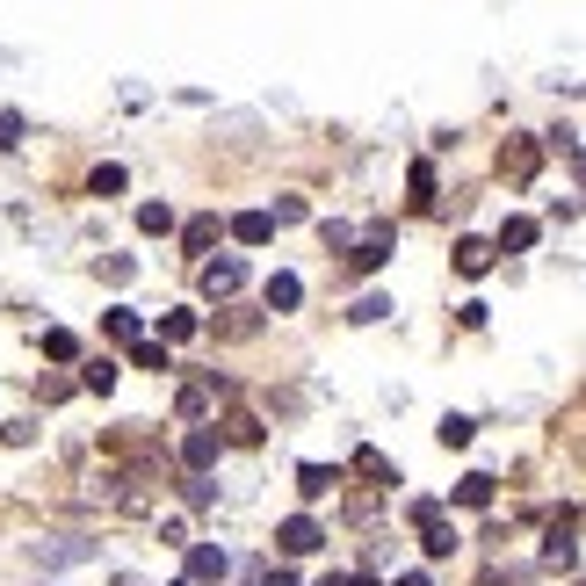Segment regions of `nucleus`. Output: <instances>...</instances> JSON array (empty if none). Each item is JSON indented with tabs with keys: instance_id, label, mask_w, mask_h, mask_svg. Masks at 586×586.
I'll list each match as a JSON object with an SVG mask.
<instances>
[{
	"instance_id": "1",
	"label": "nucleus",
	"mask_w": 586,
	"mask_h": 586,
	"mask_svg": "<svg viewBox=\"0 0 586 586\" xmlns=\"http://www.w3.org/2000/svg\"><path fill=\"white\" fill-rule=\"evenodd\" d=\"M543 565H558V572L579 565V507L550 514V529H543Z\"/></svg>"
},
{
	"instance_id": "2",
	"label": "nucleus",
	"mask_w": 586,
	"mask_h": 586,
	"mask_svg": "<svg viewBox=\"0 0 586 586\" xmlns=\"http://www.w3.org/2000/svg\"><path fill=\"white\" fill-rule=\"evenodd\" d=\"M196 283H203L210 304H232V297L246 290V261H232V254H225V261H203V268H196Z\"/></svg>"
},
{
	"instance_id": "3",
	"label": "nucleus",
	"mask_w": 586,
	"mask_h": 586,
	"mask_svg": "<svg viewBox=\"0 0 586 586\" xmlns=\"http://www.w3.org/2000/svg\"><path fill=\"white\" fill-rule=\"evenodd\" d=\"M391 246H398V232H391V225H369V232H355V246H348V268H355V275L384 268V261H391Z\"/></svg>"
},
{
	"instance_id": "4",
	"label": "nucleus",
	"mask_w": 586,
	"mask_h": 586,
	"mask_svg": "<svg viewBox=\"0 0 586 586\" xmlns=\"http://www.w3.org/2000/svg\"><path fill=\"white\" fill-rule=\"evenodd\" d=\"M225 456V442H218V427H189L181 435V471H203L210 478V464Z\"/></svg>"
},
{
	"instance_id": "5",
	"label": "nucleus",
	"mask_w": 586,
	"mask_h": 586,
	"mask_svg": "<svg viewBox=\"0 0 586 586\" xmlns=\"http://www.w3.org/2000/svg\"><path fill=\"white\" fill-rule=\"evenodd\" d=\"M275 543H283V558H312V550L326 543V529H319L312 514H290L283 529H275Z\"/></svg>"
},
{
	"instance_id": "6",
	"label": "nucleus",
	"mask_w": 586,
	"mask_h": 586,
	"mask_svg": "<svg viewBox=\"0 0 586 586\" xmlns=\"http://www.w3.org/2000/svg\"><path fill=\"white\" fill-rule=\"evenodd\" d=\"M536 167H543V145L536 138H507L500 145V174L507 181H536Z\"/></svg>"
},
{
	"instance_id": "7",
	"label": "nucleus",
	"mask_w": 586,
	"mask_h": 586,
	"mask_svg": "<svg viewBox=\"0 0 586 586\" xmlns=\"http://www.w3.org/2000/svg\"><path fill=\"white\" fill-rule=\"evenodd\" d=\"M232 572V558H225V543H189V579H210L218 586Z\"/></svg>"
},
{
	"instance_id": "8",
	"label": "nucleus",
	"mask_w": 586,
	"mask_h": 586,
	"mask_svg": "<svg viewBox=\"0 0 586 586\" xmlns=\"http://www.w3.org/2000/svg\"><path fill=\"white\" fill-rule=\"evenodd\" d=\"M95 558V543H80V536H58V543H37V565H87Z\"/></svg>"
},
{
	"instance_id": "9",
	"label": "nucleus",
	"mask_w": 586,
	"mask_h": 586,
	"mask_svg": "<svg viewBox=\"0 0 586 586\" xmlns=\"http://www.w3.org/2000/svg\"><path fill=\"white\" fill-rule=\"evenodd\" d=\"M261 435H268V427H261L254 413H246V406H232V413H225V427H218V442H239V449H254Z\"/></svg>"
},
{
	"instance_id": "10",
	"label": "nucleus",
	"mask_w": 586,
	"mask_h": 586,
	"mask_svg": "<svg viewBox=\"0 0 586 586\" xmlns=\"http://www.w3.org/2000/svg\"><path fill=\"white\" fill-rule=\"evenodd\" d=\"M232 239H239V246H268V239H275L268 210H239V218H232Z\"/></svg>"
},
{
	"instance_id": "11",
	"label": "nucleus",
	"mask_w": 586,
	"mask_h": 586,
	"mask_svg": "<svg viewBox=\"0 0 586 586\" xmlns=\"http://www.w3.org/2000/svg\"><path fill=\"white\" fill-rule=\"evenodd\" d=\"M210 333H218V341H254L261 312H225V319H210Z\"/></svg>"
},
{
	"instance_id": "12",
	"label": "nucleus",
	"mask_w": 586,
	"mask_h": 586,
	"mask_svg": "<svg viewBox=\"0 0 586 586\" xmlns=\"http://www.w3.org/2000/svg\"><path fill=\"white\" fill-rule=\"evenodd\" d=\"M181 246H189L196 261H210V246H218V218H189V225H181Z\"/></svg>"
},
{
	"instance_id": "13",
	"label": "nucleus",
	"mask_w": 586,
	"mask_h": 586,
	"mask_svg": "<svg viewBox=\"0 0 586 586\" xmlns=\"http://www.w3.org/2000/svg\"><path fill=\"white\" fill-rule=\"evenodd\" d=\"M304 304V283L297 275H268V312H297Z\"/></svg>"
},
{
	"instance_id": "14",
	"label": "nucleus",
	"mask_w": 586,
	"mask_h": 586,
	"mask_svg": "<svg viewBox=\"0 0 586 586\" xmlns=\"http://www.w3.org/2000/svg\"><path fill=\"white\" fill-rule=\"evenodd\" d=\"M521 246H536V225L529 218H507L500 239H492V254H521Z\"/></svg>"
},
{
	"instance_id": "15",
	"label": "nucleus",
	"mask_w": 586,
	"mask_h": 586,
	"mask_svg": "<svg viewBox=\"0 0 586 586\" xmlns=\"http://www.w3.org/2000/svg\"><path fill=\"white\" fill-rule=\"evenodd\" d=\"M456 268H464V275H485V268H492V239H456Z\"/></svg>"
},
{
	"instance_id": "16",
	"label": "nucleus",
	"mask_w": 586,
	"mask_h": 586,
	"mask_svg": "<svg viewBox=\"0 0 586 586\" xmlns=\"http://www.w3.org/2000/svg\"><path fill=\"white\" fill-rule=\"evenodd\" d=\"M196 333H203L196 312H167V319H160V348H167V341H196Z\"/></svg>"
},
{
	"instance_id": "17",
	"label": "nucleus",
	"mask_w": 586,
	"mask_h": 586,
	"mask_svg": "<svg viewBox=\"0 0 586 586\" xmlns=\"http://www.w3.org/2000/svg\"><path fill=\"white\" fill-rule=\"evenodd\" d=\"M333 485H341V478H333L326 464H304V471H297V492H304V500H326Z\"/></svg>"
},
{
	"instance_id": "18",
	"label": "nucleus",
	"mask_w": 586,
	"mask_h": 586,
	"mask_svg": "<svg viewBox=\"0 0 586 586\" xmlns=\"http://www.w3.org/2000/svg\"><path fill=\"white\" fill-rule=\"evenodd\" d=\"M456 507H492V478H485V471L456 478Z\"/></svg>"
},
{
	"instance_id": "19",
	"label": "nucleus",
	"mask_w": 586,
	"mask_h": 586,
	"mask_svg": "<svg viewBox=\"0 0 586 586\" xmlns=\"http://www.w3.org/2000/svg\"><path fill=\"white\" fill-rule=\"evenodd\" d=\"M420 550H427V558H449V550H456V529H449V521H427V529H420Z\"/></svg>"
},
{
	"instance_id": "20",
	"label": "nucleus",
	"mask_w": 586,
	"mask_h": 586,
	"mask_svg": "<svg viewBox=\"0 0 586 586\" xmlns=\"http://www.w3.org/2000/svg\"><path fill=\"white\" fill-rule=\"evenodd\" d=\"M138 232L167 239V232H174V210H167V203H138Z\"/></svg>"
},
{
	"instance_id": "21",
	"label": "nucleus",
	"mask_w": 586,
	"mask_h": 586,
	"mask_svg": "<svg viewBox=\"0 0 586 586\" xmlns=\"http://www.w3.org/2000/svg\"><path fill=\"white\" fill-rule=\"evenodd\" d=\"M203 413H210V384H189L174 398V420H203Z\"/></svg>"
},
{
	"instance_id": "22",
	"label": "nucleus",
	"mask_w": 586,
	"mask_h": 586,
	"mask_svg": "<svg viewBox=\"0 0 586 586\" xmlns=\"http://www.w3.org/2000/svg\"><path fill=\"white\" fill-rule=\"evenodd\" d=\"M123 181H131V174H123L116 160H102L95 174H87V189H95V196H123Z\"/></svg>"
},
{
	"instance_id": "23",
	"label": "nucleus",
	"mask_w": 586,
	"mask_h": 586,
	"mask_svg": "<svg viewBox=\"0 0 586 586\" xmlns=\"http://www.w3.org/2000/svg\"><path fill=\"white\" fill-rule=\"evenodd\" d=\"M80 384H87V391H116V362H109V355H95V362L80 369Z\"/></svg>"
},
{
	"instance_id": "24",
	"label": "nucleus",
	"mask_w": 586,
	"mask_h": 586,
	"mask_svg": "<svg viewBox=\"0 0 586 586\" xmlns=\"http://www.w3.org/2000/svg\"><path fill=\"white\" fill-rule=\"evenodd\" d=\"M181 500H189V507H210V500H218V485H210L203 471H189V478H181Z\"/></svg>"
},
{
	"instance_id": "25",
	"label": "nucleus",
	"mask_w": 586,
	"mask_h": 586,
	"mask_svg": "<svg viewBox=\"0 0 586 586\" xmlns=\"http://www.w3.org/2000/svg\"><path fill=\"white\" fill-rule=\"evenodd\" d=\"M471 435H478V427H471L464 413H449V420H442V449H471Z\"/></svg>"
},
{
	"instance_id": "26",
	"label": "nucleus",
	"mask_w": 586,
	"mask_h": 586,
	"mask_svg": "<svg viewBox=\"0 0 586 586\" xmlns=\"http://www.w3.org/2000/svg\"><path fill=\"white\" fill-rule=\"evenodd\" d=\"M355 326H377V319H391V297H355V312H348Z\"/></svg>"
},
{
	"instance_id": "27",
	"label": "nucleus",
	"mask_w": 586,
	"mask_h": 586,
	"mask_svg": "<svg viewBox=\"0 0 586 586\" xmlns=\"http://www.w3.org/2000/svg\"><path fill=\"white\" fill-rule=\"evenodd\" d=\"M44 355H51V362H73V355H80V341H73L66 326H51V333H44Z\"/></svg>"
},
{
	"instance_id": "28",
	"label": "nucleus",
	"mask_w": 586,
	"mask_h": 586,
	"mask_svg": "<svg viewBox=\"0 0 586 586\" xmlns=\"http://www.w3.org/2000/svg\"><path fill=\"white\" fill-rule=\"evenodd\" d=\"M319 239H326V254H348V246H355V225H341V218H326V225H319Z\"/></svg>"
},
{
	"instance_id": "29",
	"label": "nucleus",
	"mask_w": 586,
	"mask_h": 586,
	"mask_svg": "<svg viewBox=\"0 0 586 586\" xmlns=\"http://www.w3.org/2000/svg\"><path fill=\"white\" fill-rule=\"evenodd\" d=\"M131 362H138V369H174L160 341H131Z\"/></svg>"
},
{
	"instance_id": "30",
	"label": "nucleus",
	"mask_w": 586,
	"mask_h": 586,
	"mask_svg": "<svg viewBox=\"0 0 586 586\" xmlns=\"http://www.w3.org/2000/svg\"><path fill=\"white\" fill-rule=\"evenodd\" d=\"M406 189H413L420 203H435V167H427V160H413V174H406Z\"/></svg>"
},
{
	"instance_id": "31",
	"label": "nucleus",
	"mask_w": 586,
	"mask_h": 586,
	"mask_svg": "<svg viewBox=\"0 0 586 586\" xmlns=\"http://www.w3.org/2000/svg\"><path fill=\"white\" fill-rule=\"evenodd\" d=\"M102 326H109V341H145V333H138V312H109Z\"/></svg>"
},
{
	"instance_id": "32",
	"label": "nucleus",
	"mask_w": 586,
	"mask_h": 586,
	"mask_svg": "<svg viewBox=\"0 0 586 586\" xmlns=\"http://www.w3.org/2000/svg\"><path fill=\"white\" fill-rule=\"evenodd\" d=\"M131 275H138V261H131V254H109V261H102V283H116V290L131 283Z\"/></svg>"
},
{
	"instance_id": "33",
	"label": "nucleus",
	"mask_w": 586,
	"mask_h": 586,
	"mask_svg": "<svg viewBox=\"0 0 586 586\" xmlns=\"http://www.w3.org/2000/svg\"><path fill=\"white\" fill-rule=\"evenodd\" d=\"M304 218V196H275V210H268V225H297Z\"/></svg>"
},
{
	"instance_id": "34",
	"label": "nucleus",
	"mask_w": 586,
	"mask_h": 586,
	"mask_svg": "<svg viewBox=\"0 0 586 586\" xmlns=\"http://www.w3.org/2000/svg\"><path fill=\"white\" fill-rule=\"evenodd\" d=\"M355 471H362V478H391V464H384L377 449H355Z\"/></svg>"
},
{
	"instance_id": "35",
	"label": "nucleus",
	"mask_w": 586,
	"mask_h": 586,
	"mask_svg": "<svg viewBox=\"0 0 586 586\" xmlns=\"http://www.w3.org/2000/svg\"><path fill=\"white\" fill-rule=\"evenodd\" d=\"M319 586H377V579H369V572H326Z\"/></svg>"
},
{
	"instance_id": "36",
	"label": "nucleus",
	"mask_w": 586,
	"mask_h": 586,
	"mask_svg": "<svg viewBox=\"0 0 586 586\" xmlns=\"http://www.w3.org/2000/svg\"><path fill=\"white\" fill-rule=\"evenodd\" d=\"M15 138H22V116L8 109V116H0V145H15Z\"/></svg>"
},
{
	"instance_id": "37",
	"label": "nucleus",
	"mask_w": 586,
	"mask_h": 586,
	"mask_svg": "<svg viewBox=\"0 0 586 586\" xmlns=\"http://www.w3.org/2000/svg\"><path fill=\"white\" fill-rule=\"evenodd\" d=\"M261 586H297V572H268V579H261Z\"/></svg>"
},
{
	"instance_id": "38",
	"label": "nucleus",
	"mask_w": 586,
	"mask_h": 586,
	"mask_svg": "<svg viewBox=\"0 0 586 586\" xmlns=\"http://www.w3.org/2000/svg\"><path fill=\"white\" fill-rule=\"evenodd\" d=\"M398 586H427V572H406V579H398Z\"/></svg>"
},
{
	"instance_id": "39",
	"label": "nucleus",
	"mask_w": 586,
	"mask_h": 586,
	"mask_svg": "<svg viewBox=\"0 0 586 586\" xmlns=\"http://www.w3.org/2000/svg\"><path fill=\"white\" fill-rule=\"evenodd\" d=\"M174 586H189V579H174Z\"/></svg>"
},
{
	"instance_id": "40",
	"label": "nucleus",
	"mask_w": 586,
	"mask_h": 586,
	"mask_svg": "<svg viewBox=\"0 0 586 586\" xmlns=\"http://www.w3.org/2000/svg\"><path fill=\"white\" fill-rule=\"evenodd\" d=\"M44 586H51V579H44Z\"/></svg>"
}]
</instances>
